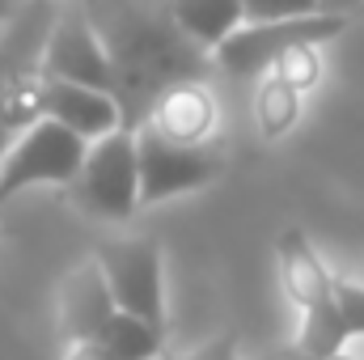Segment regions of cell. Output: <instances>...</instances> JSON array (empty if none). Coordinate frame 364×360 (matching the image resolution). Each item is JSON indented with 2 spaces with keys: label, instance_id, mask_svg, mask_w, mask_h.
Wrapping results in <instances>:
<instances>
[{
  "label": "cell",
  "instance_id": "ac0fdd59",
  "mask_svg": "<svg viewBox=\"0 0 364 360\" xmlns=\"http://www.w3.org/2000/svg\"><path fill=\"white\" fill-rule=\"evenodd\" d=\"M335 301H339L348 339H360L364 335V284L360 280H335Z\"/></svg>",
  "mask_w": 364,
  "mask_h": 360
},
{
  "label": "cell",
  "instance_id": "603a6c76",
  "mask_svg": "<svg viewBox=\"0 0 364 360\" xmlns=\"http://www.w3.org/2000/svg\"><path fill=\"white\" fill-rule=\"evenodd\" d=\"M352 4H360V0H318V9L335 13V17H343V9H352Z\"/></svg>",
  "mask_w": 364,
  "mask_h": 360
},
{
  "label": "cell",
  "instance_id": "2e32d148",
  "mask_svg": "<svg viewBox=\"0 0 364 360\" xmlns=\"http://www.w3.org/2000/svg\"><path fill=\"white\" fill-rule=\"evenodd\" d=\"M272 73L284 85H292L296 93H305V90H314L318 77H322V55H318V47H292V51H284L272 64Z\"/></svg>",
  "mask_w": 364,
  "mask_h": 360
},
{
  "label": "cell",
  "instance_id": "d4e9b609",
  "mask_svg": "<svg viewBox=\"0 0 364 360\" xmlns=\"http://www.w3.org/2000/svg\"><path fill=\"white\" fill-rule=\"evenodd\" d=\"M331 360H356V356H348V352H339V356H331Z\"/></svg>",
  "mask_w": 364,
  "mask_h": 360
},
{
  "label": "cell",
  "instance_id": "5bb4252c",
  "mask_svg": "<svg viewBox=\"0 0 364 360\" xmlns=\"http://www.w3.org/2000/svg\"><path fill=\"white\" fill-rule=\"evenodd\" d=\"M292 344H296L305 356H314V360L339 356V352L348 348V327H343L339 301L331 297V301H322V305L305 309V314H301V331H296V339H292Z\"/></svg>",
  "mask_w": 364,
  "mask_h": 360
},
{
  "label": "cell",
  "instance_id": "8fae6325",
  "mask_svg": "<svg viewBox=\"0 0 364 360\" xmlns=\"http://www.w3.org/2000/svg\"><path fill=\"white\" fill-rule=\"evenodd\" d=\"M149 127H157L166 140H178V144H203L216 127V102L212 93L203 90L199 81L191 85H174L170 93H161L144 119Z\"/></svg>",
  "mask_w": 364,
  "mask_h": 360
},
{
  "label": "cell",
  "instance_id": "d6986e66",
  "mask_svg": "<svg viewBox=\"0 0 364 360\" xmlns=\"http://www.w3.org/2000/svg\"><path fill=\"white\" fill-rule=\"evenodd\" d=\"M178 360H237V339H233V335H212L208 344L191 348V352L178 356Z\"/></svg>",
  "mask_w": 364,
  "mask_h": 360
},
{
  "label": "cell",
  "instance_id": "52a82bcc",
  "mask_svg": "<svg viewBox=\"0 0 364 360\" xmlns=\"http://www.w3.org/2000/svg\"><path fill=\"white\" fill-rule=\"evenodd\" d=\"M38 77L47 81H68V85H85V90L110 93L114 97V73H110V60H106V47L93 30L90 13L85 9H68L47 47H43V64H38Z\"/></svg>",
  "mask_w": 364,
  "mask_h": 360
},
{
  "label": "cell",
  "instance_id": "7c38bea8",
  "mask_svg": "<svg viewBox=\"0 0 364 360\" xmlns=\"http://www.w3.org/2000/svg\"><path fill=\"white\" fill-rule=\"evenodd\" d=\"M174 26L199 47H220L242 26V0H166Z\"/></svg>",
  "mask_w": 364,
  "mask_h": 360
},
{
  "label": "cell",
  "instance_id": "3957f363",
  "mask_svg": "<svg viewBox=\"0 0 364 360\" xmlns=\"http://www.w3.org/2000/svg\"><path fill=\"white\" fill-rule=\"evenodd\" d=\"M68 199L102 221H127L140 208V179H136V136L110 132L85 149L77 179L68 182Z\"/></svg>",
  "mask_w": 364,
  "mask_h": 360
},
{
  "label": "cell",
  "instance_id": "7a4b0ae2",
  "mask_svg": "<svg viewBox=\"0 0 364 360\" xmlns=\"http://www.w3.org/2000/svg\"><path fill=\"white\" fill-rule=\"evenodd\" d=\"M348 30V17L335 13H309V17H284V21H242L220 47H212V60L229 77H263L272 64L292 47H322Z\"/></svg>",
  "mask_w": 364,
  "mask_h": 360
},
{
  "label": "cell",
  "instance_id": "30bf717a",
  "mask_svg": "<svg viewBox=\"0 0 364 360\" xmlns=\"http://www.w3.org/2000/svg\"><path fill=\"white\" fill-rule=\"evenodd\" d=\"M275 263H279V284L288 292V301L296 305V314L322 305L335 297V275L326 271V263L318 259L314 242L305 229H284L279 242H275Z\"/></svg>",
  "mask_w": 364,
  "mask_h": 360
},
{
  "label": "cell",
  "instance_id": "277c9868",
  "mask_svg": "<svg viewBox=\"0 0 364 360\" xmlns=\"http://www.w3.org/2000/svg\"><path fill=\"white\" fill-rule=\"evenodd\" d=\"M93 263L110 288L119 314H132L157 331H166V284H161V250L153 238H119L93 250Z\"/></svg>",
  "mask_w": 364,
  "mask_h": 360
},
{
  "label": "cell",
  "instance_id": "7402d4cb",
  "mask_svg": "<svg viewBox=\"0 0 364 360\" xmlns=\"http://www.w3.org/2000/svg\"><path fill=\"white\" fill-rule=\"evenodd\" d=\"M263 360H314V356H305L296 344H279V348H272V352H267Z\"/></svg>",
  "mask_w": 364,
  "mask_h": 360
},
{
  "label": "cell",
  "instance_id": "9c48e42d",
  "mask_svg": "<svg viewBox=\"0 0 364 360\" xmlns=\"http://www.w3.org/2000/svg\"><path fill=\"white\" fill-rule=\"evenodd\" d=\"M114 318V301L110 288L102 280V268L85 259L64 275L60 284V301H55V322H60V339L64 344H81L93 339L106 322Z\"/></svg>",
  "mask_w": 364,
  "mask_h": 360
},
{
  "label": "cell",
  "instance_id": "44dd1931",
  "mask_svg": "<svg viewBox=\"0 0 364 360\" xmlns=\"http://www.w3.org/2000/svg\"><path fill=\"white\" fill-rule=\"evenodd\" d=\"M13 140H17V132H13V123H9V115H4V102H0V162H4V153H9Z\"/></svg>",
  "mask_w": 364,
  "mask_h": 360
},
{
  "label": "cell",
  "instance_id": "4fadbf2b",
  "mask_svg": "<svg viewBox=\"0 0 364 360\" xmlns=\"http://www.w3.org/2000/svg\"><path fill=\"white\" fill-rule=\"evenodd\" d=\"M93 339L106 348L110 360H157L161 348H166V331H157V327H149L132 314H119V309Z\"/></svg>",
  "mask_w": 364,
  "mask_h": 360
},
{
  "label": "cell",
  "instance_id": "ffe728a7",
  "mask_svg": "<svg viewBox=\"0 0 364 360\" xmlns=\"http://www.w3.org/2000/svg\"><path fill=\"white\" fill-rule=\"evenodd\" d=\"M64 360H110L97 339H81V344H64Z\"/></svg>",
  "mask_w": 364,
  "mask_h": 360
},
{
  "label": "cell",
  "instance_id": "e0dca14e",
  "mask_svg": "<svg viewBox=\"0 0 364 360\" xmlns=\"http://www.w3.org/2000/svg\"><path fill=\"white\" fill-rule=\"evenodd\" d=\"M309 13H322L318 0H242V21H284Z\"/></svg>",
  "mask_w": 364,
  "mask_h": 360
},
{
  "label": "cell",
  "instance_id": "ba28073f",
  "mask_svg": "<svg viewBox=\"0 0 364 360\" xmlns=\"http://www.w3.org/2000/svg\"><path fill=\"white\" fill-rule=\"evenodd\" d=\"M38 115L60 123V127H68L85 144H93V140H102V136L123 127L119 102L110 93L68 85V81H47V77H38Z\"/></svg>",
  "mask_w": 364,
  "mask_h": 360
},
{
  "label": "cell",
  "instance_id": "8992f818",
  "mask_svg": "<svg viewBox=\"0 0 364 360\" xmlns=\"http://www.w3.org/2000/svg\"><path fill=\"white\" fill-rule=\"evenodd\" d=\"M136 179H140V203H161L186 191H199L225 170L220 153L208 144H178L166 140L157 127L140 123L136 132Z\"/></svg>",
  "mask_w": 364,
  "mask_h": 360
},
{
  "label": "cell",
  "instance_id": "5b68a950",
  "mask_svg": "<svg viewBox=\"0 0 364 360\" xmlns=\"http://www.w3.org/2000/svg\"><path fill=\"white\" fill-rule=\"evenodd\" d=\"M85 140L73 136L68 127L51 123V119H38L30 123L4 153L0 162V208L21 195L26 186H38V182H51V186H68L77 179L81 162H85Z\"/></svg>",
  "mask_w": 364,
  "mask_h": 360
},
{
  "label": "cell",
  "instance_id": "9a60e30c",
  "mask_svg": "<svg viewBox=\"0 0 364 360\" xmlns=\"http://www.w3.org/2000/svg\"><path fill=\"white\" fill-rule=\"evenodd\" d=\"M255 119H259L263 140H279L301 119V93L292 85H284L275 73H263L259 85H255Z\"/></svg>",
  "mask_w": 364,
  "mask_h": 360
},
{
  "label": "cell",
  "instance_id": "cb8c5ba5",
  "mask_svg": "<svg viewBox=\"0 0 364 360\" xmlns=\"http://www.w3.org/2000/svg\"><path fill=\"white\" fill-rule=\"evenodd\" d=\"M4 17H13V0H0V21Z\"/></svg>",
  "mask_w": 364,
  "mask_h": 360
},
{
  "label": "cell",
  "instance_id": "6da1fadb",
  "mask_svg": "<svg viewBox=\"0 0 364 360\" xmlns=\"http://www.w3.org/2000/svg\"><path fill=\"white\" fill-rule=\"evenodd\" d=\"M85 13L114 73L123 132H136L161 93L203 77V47L174 26L166 0H90Z\"/></svg>",
  "mask_w": 364,
  "mask_h": 360
}]
</instances>
